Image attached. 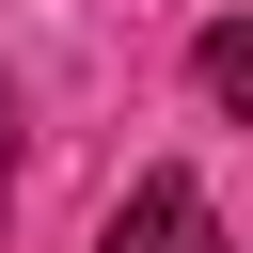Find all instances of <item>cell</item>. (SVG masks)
Masks as SVG:
<instances>
[{"instance_id":"obj_1","label":"cell","mask_w":253,"mask_h":253,"mask_svg":"<svg viewBox=\"0 0 253 253\" xmlns=\"http://www.w3.org/2000/svg\"><path fill=\"white\" fill-rule=\"evenodd\" d=\"M95 253H221V206L190 190V174H142L126 206H111V237Z\"/></svg>"},{"instance_id":"obj_2","label":"cell","mask_w":253,"mask_h":253,"mask_svg":"<svg viewBox=\"0 0 253 253\" xmlns=\"http://www.w3.org/2000/svg\"><path fill=\"white\" fill-rule=\"evenodd\" d=\"M190 79H206V95H221V111H253V16H221V32H206V47H190Z\"/></svg>"},{"instance_id":"obj_3","label":"cell","mask_w":253,"mask_h":253,"mask_svg":"<svg viewBox=\"0 0 253 253\" xmlns=\"http://www.w3.org/2000/svg\"><path fill=\"white\" fill-rule=\"evenodd\" d=\"M0 190H16V95H0Z\"/></svg>"}]
</instances>
